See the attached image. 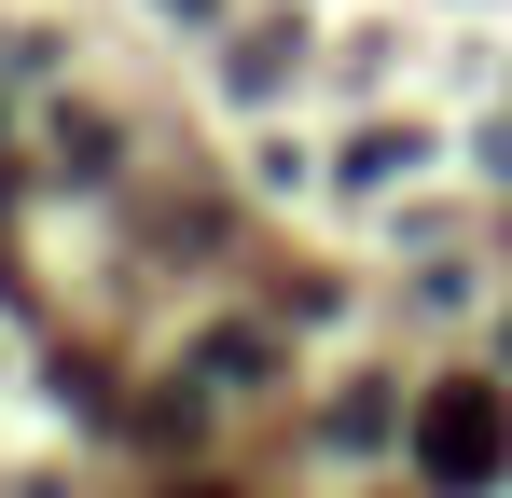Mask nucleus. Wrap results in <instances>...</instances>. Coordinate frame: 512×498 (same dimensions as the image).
I'll return each instance as SVG.
<instances>
[{
    "mask_svg": "<svg viewBox=\"0 0 512 498\" xmlns=\"http://www.w3.org/2000/svg\"><path fill=\"white\" fill-rule=\"evenodd\" d=\"M388 429H416L388 388H346V402H333V443H388Z\"/></svg>",
    "mask_w": 512,
    "mask_h": 498,
    "instance_id": "7ed1b4c3",
    "label": "nucleus"
},
{
    "mask_svg": "<svg viewBox=\"0 0 512 498\" xmlns=\"http://www.w3.org/2000/svg\"><path fill=\"white\" fill-rule=\"evenodd\" d=\"M180 14H208V0H180Z\"/></svg>",
    "mask_w": 512,
    "mask_h": 498,
    "instance_id": "39448f33",
    "label": "nucleus"
},
{
    "mask_svg": "<svg viewBox=\"0 0 512 498\" xmlns=\"http://www.w3.org/2000/svg\"><path fill=\"white\" fill-rule=\"evenodd\" d=\"M194 374H208V388H263L277 360H263V332H208V346H194Z\"/></svg>",
    "mask_w": 512,
    "mask_h": 498,
    "instance_id": "f03ea898",
    "label": "nucleus"
},
{
    "mask_svg": "<svg viewBox=\"0 0 512 498\" xmlns=\"http://www.w3.org/2000/svg\"><path fill=\"white\" fill-rule=\"evenodd\" d=\"M167 498H222V485H167Z\"/></svg>",
    "mask_w": 512,
    "mask_h": 498,
    "instance_id": "20e7f679",
    "label": "nucleus"
},
{
    "mask_svg": "<svg viewBox=\"0 0 512 498\" xmlns=\"http://www.w3.org/2000/svg\"><path fill=\"white\" fill-rule=\"evenodd\" d=\"M416 471L443 498H485L512 471V388H485V374H457V388H429L416 402Z\"/></svg>",
    "mask_w": 512,
    "mask_h": 498,
    "instance_id": "f257e3e1",
    "label": "nucleus"
},
{
    "mask_svg": "<svg viewBox=\"0 0 512 498\" xmlns=\"http://www.w3.org/2000/svg\"><path fill=\"white\" fill-rule=\"evenodd\" d=\"M499 346H512V332H499Z\"/></svg>",
    "mask_w": 512,
    "mask_h": 498,
    "instance_id": "423d86ee",
    "label": "nucleus"
}]
</instances>
